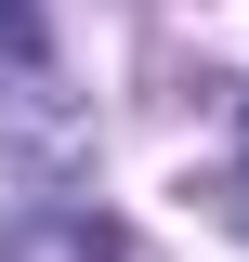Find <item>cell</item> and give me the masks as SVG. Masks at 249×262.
Wrapping results in <instances>:
<instances>
[{
    "label": "cell",
    "mask_w": 249,
    "mask_h": 262,
    "mask_svg": "<svg viewBox=\"0 0 249 262\" xmlns=\"http://www.w3.org/2000/svg\"><path fill=\"white\" fill-rule=\"evenodd\" d=\"M66 144H79V105H66L53 27H39V0H0V158L53 170Z\"/></svg>",
    "instance_id": "6da1fadb"
},
{
    "label": "cell",
    "mask_w": 249,
    "mask_h": 262,
    "mask_svg": "<svg viewBox=\"0 0 249 262\" xmlns=\"http://www.w3.org/2000/svg\"><path fill=\"white\" fill-rule=\"evenodd\" d=\"M223 196H236V223H249V118H236V170H223Z\"/></svg>",
    "instance_id": "7a4b0ae2"
}]
</instances>
